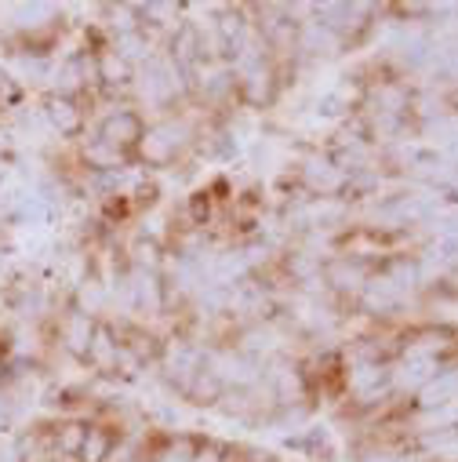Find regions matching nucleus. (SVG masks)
Instances as JSON below:
<instances>
[{
    "label": "nucleus",
    "mask_w": 458,
    "mask_h": 462,
    "mask_svg": "<svg viewBox=\"0 0 458 462\" xmlns=\"http://www.w3.org/2000/svg\"><path fill=\"white\" fill-rule=\"evenodd\" d=\"M70 109H73L70 102H51V117H55V124H62L66 131H70V128L77 124V117H73Z\"/></svg>",
    "instance_id": "f257e3e1"
}]
</instances>
